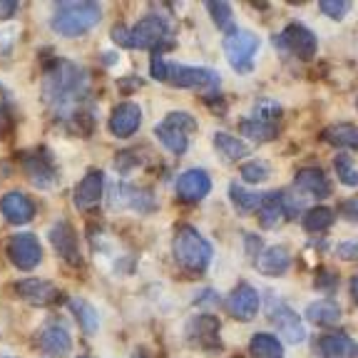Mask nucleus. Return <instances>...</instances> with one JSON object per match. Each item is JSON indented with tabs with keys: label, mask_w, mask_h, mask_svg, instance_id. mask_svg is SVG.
<instances>
[{
	"label": "nucleus",
	"mask_w": 358,
	"mask_h": 358,
	"mask_svg": "<svg viewBox=\"0 0 358 358\" xmlns=\"http://www.w3.org/2000/svg\"><path fill=\"white\" fill-rule=\"evenodd\" d=\"M70 308H73V313L78 316V321L85 329V334H95L97 326H100V316H97L95 308L90 306L85 299H70Z\"/></svg>",
	"instance_id": "2f4dec72"
},
{
	"label": "nucleus",
	"mask_w": 358,
	"mask_h": 358,
	"mask_svg": "<svg viewBox=\"0 0 358 358\" xmlns=\"http://www.w3.org/2000/svg\"><path fill=\"white\" fill-rule=\"evenodd\" d=\"M259 50V38L249 30H231L227 38H224V52H227V60L234 70L239 73H249L254 65V55Z\"/></svg>",
	"instance_id": "423d86ee"
},
{
	"label": "nucleus",
	"mask_w": 358,
	"mask_h": 358,
	"mask_svg": "<svg viewBox=\"0 0 358 358\" xmlns=\"http://www.w3.org/2000/svg\"><path fill=\"white\" fill-rule=\"evenodd\" d=\"M241 134L244 137H249V140L254 142H268V140H274L276 132H279V124H268V122H262V120H244V122L239 124Z\"/></svg>",
	"instance_id": "c756f323"
},
{
	"label": "nucleus",
	"mask_w": 358,
	"mask_h": 358,
	"mask_svg": "<svg viewBox=\"0 0 358 358\" xmlns=\"http://www.w3.org/2000/svg\"><path fill=\"white\" fill-rule=\"evenodd\" d=\"M229 196L239 212H254V209H259V204H262L264 194H257V192H252V189H244V187H239V185H231Z\"/></svg>",
	"instance_id": "473e14b6"
},
{
	"label": "nucleus",
	"mask_w": 358,
	"mask_h": 358,
	"mask_svg": "<svg viewBox=\"0 0 358 358\" xmlns=\"http://www.w3.org/2000/svg\"><path fill=\"white\" fill-rule=\"evenodd\" d=\"M321 137H324V142L338 147V150H358V127L351 122L329 124L321 132Z\"/></svg>",
	"instance_id": "a878e982"
},
{
	"label": "nucleus",
	"mask_w": 358,
	"mask_h": 358,
	"mask_svg": "<svg viewBox=\"0 0 358 358\" xmlns=\"http://www.w3.org/2000/svg\"><path fill=\"white\" fill-rule=\"evenodd\" d=\"M336 281H338V276H336L334 271H329V268H319V271H316V286H319V289L331 291L336 286Z\"/></svg>",
	"instance_id": "ea45409f"
},
{
	"label": "nucleus",
	"mask_w": 358,
	"mask_h": 358,
	"mask_svg": "<svg viewBox=\"0 0 358 358\" xmlns=\"http://www.w3.org/2000/svg\"><path fill=\"white\" fill-rule=\"evenodd\" d=\"M102 192H105V174H102V169H90L80 179V185L75 187V207L83 212L95 209L102 201Z\"/></svg>",
	"instance_id": "dca6fc26"
},
{
	"label": "nucleus",
	"mask_w": 358,
	"mask_h": 358,
	"mask_svg": "<svg viewBox=\"0 0 358 358\" xmlns=\"http://www.w3.org/2000/svg\"><path fill=\"white\" fill-rule=\"evenodd\" d=\"M90 97V78L83 67L70 60H55L43 78V100L50 107L52 115L62 122H75L83 129L85 102Z\"/></svg>",
	"instance_id": "f257e3e1"
},
{
	"label": "nucleus",
	"mask_w": 358,
	"mask_h": 358,
	"mask_svg": "<svg viewBox=\"0 0 358 358\" xmlns=\"http://www.w3.org/2000/svg\"><path fill=\"white\" fill-rule=\"evenodd\" d=\"M172 252L179 266H185L192 274H201L212 264L214 249L194 227H179L174 231Z\"/></svg>",
	"instance_id": "20e7f679"
},
{
	"label": "nucleus",
	"mask_w": 358,
	"mask_h": 358,
	"mask_svg": "<svg viewBox=\"0 0 358 358\" xmlns=\"http://www.w3.org/2000/svg\"><path fill=\"white\" fill-rule=\"evenodd\" d=\"M219 326L217 316L212 313H201V316H194L187 326V336L194 346L204 348V351H219L222 348V338H219Z\"/></svg>",
	"instance_id": "f8f14e48"
},
{
	"label": "nucleus",
	"mask_w": 358,
	"mask_h": 358,
	"mask_svg": "<svg viewBox=\"0 0 358 358\" xmlns=\"http://www.w3.org/2000/svg\"><path fill=\"white\" fill-rule=\"evenodd\" d=\"M289 217L286 214V204H284V194L279 192H268V194L262 196V204H259V224L264 229H276L284 219Z\"/></svg>",
	"instance_id": "5701e85b"
},
{
	"label": "nucleus",
	"mask_w": 358,
	"mask_h": 358,
	"mask_svg": "<svg viewBox=\"0 0 358 358\" xmlns=\"http://www.w3.org/2000/svg\"><path fill=\"white\" fill-rule=\"evenodd\" d=\"M274 43H276V48H281V50L294 52L299 60H311V57L316 55V50H319L316 35H313L308 28H303V25H299V22L286 25L284 33L276 35Z\"/></svg>",
	"instance_id": "0eeeda50"
},
{
	"label": "nucleus",
	"mask_w": 358,
	"mask_h": 358,
	"mask_svg": "<svg viewBox=\"0 0 358 358\" xmlns=\"http://www.w3.org/2000/svg\"><path fill=\"white\" fill-rule=\"evenodd\" d=\"M17 10V3H13V0H0V17L6 20V17H13Z\"/></svg>",
	"instance_id": "37998d69"
},
{
	"label": "nucleus",
	"mask_w": 358,
	"mask_h": 358,
	"mask_svg": "<svg viewBox=\"0 0 358 358\" xmlns=\"http://www.w3.org/2000/svg\"><path fill=\"white\" fill-rule=\"evenodd\" d=\"M142 124V110L140 105H134V102H122L112 110L110 115V132L115 137H132Z\"/></svg>",
	"instance_id": "6ab92c4d"
},
{
	"label": "nucleus",
	"mask_w": 358,
	"mask_h": 358,
	"mask_svg": "<svg viewBox=\"0 0 358 358\" xmlns=\"http://www.w3.org/2000/svg\"><path fill=\"white\" fill-rule=\"evenodd\" d=\"M102 20V8L100 3H90V0H80V3H57L55 13H52L50 28L62 38H78L95 28Z\"/></svg>",
	"instance_id": "7ed1b4c3"
},
{
	"label": "nucleus",
	"mask_w": 358,
	"mask_h": 358,
	"mask_svg": "<svg viewBox=\"0 0 358 358\" xmlns=\"http://www.w3.org/2000/svg\"><path fill=\"white\" fill-rule=\"evenodd\" d=\"M249 353L254 358H284V346L276 336L271 334H257L249 341Z\"/></svg>",
	"instance_id": "c85d7f7f"
},
{
	"label": "nucleus",
	"mask_w": 358,
	"mask_h": 358,
	"mask_svg": "<svg viewBox=\"0 0 358 358\" xmlns=\"http://www.w3.org/2000/svg\"><path fill=\"white\" fill-rule=\"evenodd\" d=\"M319 10L324 13L326 17H331V20H341V17L351 10V3H346V0H321Z\"/></svg>",
	"instance_id": "4c0bfd02"
},
{
	"label": "nucleus",
	"mask_w": 358,
	"mask_h": 358,
	"mask_svg": "<svg viewBox=\"0 0 358 358\" xmlns=\"http://www.w3.org/2000/svg\"><path fill=\"white\" fill-rule=\"evenodd\" d=\"M8 259L20 271H33L43 262V246H40L38 236L28 234V231L10 236V241H8Z\"/></svg>",
	"instance_id": "6e6552de"
},
{
	"label": "nucleus",
	"mask_w": 358,
	"mask_h": 358,
	"mask_svg": "<svg viewBox=\"0 0 358 358\" xmlns=\"http://www.w3.org/2000/svg\"><path fill=\"white\" fill-rule=\"evenodd\" d=\"M167 83L174 87H199V90H217L219 75L207 67H189V65H169Z\"/></svg>",
	"instance_id": "9d476101"
},
{
	"label": "nucleus",
	"mask_w": 358,
	"mask_h": 358,
	"mask_svg": "<svg viewBox=\"0 0 358 358\" xmlns=\"http://www.w3.org/2000/svg\"><path fill=\"white\" fill-rule=\"evenodd\" d=\"M15 294L22 301L33 303V306H50L60 299V291L55 284L43 279H22L15 284Z\"/></svg>",
	"instance_id": "f3484780"
},
{
	"label": "nucleus",
	"mask_w": 358,
	"mask_h": 358,
	"mask_svg": "<svg viewBox=\"0 0 358 358\" xmlns=\"http://www.w3.org/2000/svg\"><path fill=\"white\" fill-rule=\"evenodd\" d=\"M110 204L115 209H132V212H152L155 209V196H152L150 189H140V187L124 185V182H117L112 187V196Z\"/></svg>",
	"instance_id": "9b49d317"
},
{
	"label": "nucleus",
	"mask_w": 358,
	"mask_h": 358,
	"mask_svg": "<svg viewBox=\"0 0 358 358\" xmlns=\"http://www.w3.org/2000/svg\"><path fill=\"white\" fill-rule=\"evenodd\" d=\"M38 343L48 356H67L73 351V338L62 324H48L38 336Z\"/></svg>",
	"instance_id": "412c9836"
},
{
	"label": "nucleus",
	"mask_w": 358,
	"mask_h": 358,
	"mask_svg": "<svg viewBox=\"0 0 358 358\" xmlns=\"http://www.w3.org/2000/svg\"><path fill=\"white\" fill-rule=\"evenodd\" d=\"M334 222H336L334 209H329V207H313V209H308V212L303 214V219H301L303 229L313 231V234H319V231H326Z\"/></svg>",
	"instance_id": "7c9ffc66"
},
{
	"label": "nucleus",
	"mask_w": 358,
	"mask_h": 358,
	"mask_svg": "<svg viewBox=\"0 0 358 358\" xmlns=\"http://www.w3.org/2000/svg\"><path fill=\"white\" fill-rule=\"evenodd\" d=\"M254 264H257V268L264 276H281L289 271L291 254L286 246H268V249H264V252L254 259Z\"/></svg>",
	"instance_id": "4be33fe9"
},
{
	"label": "nucleus",
	"mask_w": 358,
	"mask_h": 358,
	"mask_svg": "<svg viewBox=\"0 0 358 358\" xmlns=\"http://www.w3.org/2000/svg\"><path fill=\"white\" fill-rule=\"evenodd\" d=\"M196 129V120L189 112H169L162 124L155 127V137L167 147L172 155H185L189 147V132Z\"/></svg>",
	"instance_id": "39448f33"
},
{
	"label": "nucleus",
	"mask_w": 358,
	"mask_h": 358,
	"mask_svg": "<svg viewBox=\"0 0 358 358\" xmlns=\"http://www.w3.org/2000/svg\"><path fill=\"white\" fill-rule=\"evenodd\" d=\"M0 212L10 224H28L35 217V201L22 192H8L0 199Z\"/></svg>",
	"instance_id": "aec40b11"
},
{
	"label": "nucleus",
	"mask_w": 358,
	"mask_h": 358,
	"mask_svg": "<svg viewBox=\"0 0 358 358\" xmlns=\"http://www.w3.org/2000/svg\"><path fill=\"white\" fill-rule=\"evenodd\" d=\"M268 319H271V324L276 326V331H279L289 343L306 341V329H303L299 313L294 311V308L286 306L284 301H279V303L274 301V306H271V311H268Z\"/></svg>",
	"instance_id": "4468645a"
},
{
	"label": "nucleus",
	"mask_w": 358,
	"mask_h": 358,
	"mask_svg": "<svg viewBox=\"0 0 358 358\" xmlns=\"http://www.w3.org/2000/svg\"><path fill=\"white\" fill-rule=\"evenodd\" d=\"M207 10L209 15H212L214 25H217L219 30H229L231 28V6L229 3H207Z\"/></svg>",
	"instance_id": "e433bc0d"
},
{
	"label": "nucleus",
	"mask_w": 358,
	"mask_h": 358,
	"mask_svg": "<svg viewBox=\"0 0 358 358\" xmlns=\"http://www.w3.org/2000/svg\"><path fill=\"white\" fill-rule=\"evenodd\" d=\"M334 167H336V174L341 179V185L346 187H358V169L353 167V159L348 155H338L334 159Z\"/></svg>",
	"instance_id": "72a5a7b5"
},
{
	"label": "nucleus",
	"mask_w": 358,
	"mask_h": 358,
	"mask_svg": "<svg viewBox=\"0 0 358 358\" xmlns=\"http://www.w3.org/2000/svg\"><path fill=\"white\" fill-rule=\"evenodd\" d=\"M80 358H90V356H80Z\"/></svg>",
	"instance_id": "de8ad7c7"
},
{
	"label": "nucleus",
	"mask_w": 358,
	"mask_h": 358,
	"mask_svg": "<svg viewBox=\"0 0 358 358\" xmlns=\"http://www.w3.org/2000/svg\"><path fill=\"white\" fill-rule=\"evenodd\" d=\"M50 244L62 262H67L70 266H80L83 264V254H80V241L75 229L67 222H55L50 227Z\"/></svg>",
	"instance_id": "ddd939ff"
},
{
	"label": "nucleus",
	"mask_w": 358,
	"mask_h": 358,
	"mask_svg": "<svg viewBox=\"0 0 358 358\" xmlns=\"http://www.w3.org/2000/svg\"><path fill=\"white\" fill-rule=\"evenodd\" d=\"M351 296H353V301L358 303V276H353L351 279Z\"/></svg>",
	"instance_id": "a18cd8bd"
},
{
	"label": "nucleus",
	"mask_w": 358,
	"mask_h": 358,
	"mask_svg": "<svg viewBox=\"0 0 358 358\" xmlns=\"http://www.w3.org/2000/svg\"><path fill=\"white\" fill-rule=\"evenodd\" d=\"M338 257L358 259V244H356V241H353V244H341V246H338Z\"/></svg>",
	"instance_id": "79ce46f5"
},
{
	"label": "nucleus",
	"mask_w": 358,
	"mask_h": 358,
	"mask_svg": "<svg viewBox=\"0 0 358 358\" xmlns=\"http://www.w3.org/2000/svg\"><path fill=\"white\" fill-rule=\"evenodd\" d=\"M6 105H8V97H6V90L0 87V117L6 115Z\"/></svg>",
	"instance_id": "c03bdc74"
},
{
	"label": "nucleus",
	"mask_w": 358,
	"mask_h": 358,
	"mask_svg": "<svg viewBox=\"0 0 358 358\" xmlns=\"http://www.w3.org/2000/svg\"><path fill=\"white\" fill-rule=\"evenodd\" d=\"M356 107H358V100H356Z\"/></svg>",
	"instance_id": "09e8293b"
},
{
	"label": "nucleus",
	"mask_w": 358,
	"mask_h": 358,
	"mask_svg": "<svg viewBox=\"0 0 358 358\" xmlns=\"http://www.w3.org/2000/svg\"><path fill=\"white\" fill-rule=\"evenodd\" d=\"M22 169H25L28 179L38 189H50L57 182V167L52 162V157L45 150L25 152L22 155Z\"/></svg>",
	"instance_id": "1a4fd4ad"
},
{
	"label": "nucleus",
	"mask_w": 358,
	"mask_h": 358,
	"mask_svg": "<svg viewBox=\"0 0 358 358\" xmlns=\"http://www.w3.org/2000/svg\"><path fill=\"white\" fill-rule=\"evenodd\" d=\"M150 73H152V78H155V80H162V83H167L169 65L164 62L162 55H157V52H155V57H152V65H150Z\"/></svg>",
	"instance_id": "58836bf2"
},
{
	"label": "nucleus",
	"mask_w": 358,
	"mask_h": 358,
	"mask_svg": "<svg viewBox=\"0 0 358 358\" xmlns=\"http://www.w3.org/2000/svg\"><path fill=\"white\" fill-rule=\"evenodd\" d=\"M259 306H262L259 291L249 284H239L227 299V311L239 321H252L259 313Z\"/></svg>",
	"instance_id": "2eb2a0df"
},
{
	"label": "nucleus",
	"mask_w": 358,
	"mask_h": 358,
	"mask_svg": "<svg viewBox=\"0 0 358 358\" xmlns=\"http://www.w3.org/2000/svg\"><path fill=\"white\" fill-rule=\"evenodd\" d=\"M338 209H341L343 217H348V219H353V222H358V196H353V199L343 201V204Z\"/></svg>",
	"instance_id": "a19ab883"
},
{
	"label": "nucleus",
	"mask_w": 358,
	"mask_h": 358,
	"mask_svg": "<svg viewBox=\"0 0 358 358\" xmlns=\"http://www.w3.org/2000/svg\"><path fill=\"white\" fill-rule=\"evenodd\" d=\"M319 351L326 358H358V341L348 334H329L319 341Z\"/></svg>",
	"instance_id": "393cba45"
},
{
	"label": "nucleus",
	"mask_w": 358,
	"mask_h": 358,
	"mask_svg": "<svg viewBox=\"0 0 358 358\" xmlns=\"http://www.w3.org/2000/svg\"><path fill=\"white\" fill-rule=\"evenodd\" d=\"M254 120H262V122L268 124H279L281 120V105L274 100H259L257 107H254Z\"/></svg>",
	"instance_id": "f704fd0d"
},
{
	"label": "nucleus",
	"mask_w": 358,
	"mask_h": 358,
	"mask_svg": "<svg viewBox=\"0 0 358 358\" xmlns=\"http://www.w3.org/2000/svg\"><path fill=\"white\" fill-rule=\"evenodd\" d=\"M169 20L162 15H145L137 25L132 28H120L112 30V40L122 48H129V50H150L155 48L157 55H162V48H172L169 43Z\"/></svg>",
	"instance_id": "f03ea898"
},
{
	"label": "nucleus",
	"mask_w": 358,
	"mask_h": 358,
	"mask_svg": "<svg viewBox=\"0 0 358 358\" xmlns=\"http://www.w3.org/2000/svg\"><path fill=\"white\" fill-rule=\"evenodd\" d=\"M214 150H217L219 157H224L227 162H239V159H244V157L249 155V147H246L239 137H234V134H229V132L214 134Z\"/></svg>",
	"instance_id": "cd10ccee"
},
{
	"label": "nucleus",
	"mask_w": 358,
	"mask_h": 358,
	"mask_svg": "<svg viewBox=\"0 0 358 358\" xmlns=\"http://www.w3.org/2000/svg\"><path fill=\"white\" fill-rule=\"evenodd\" d=\"M268 174H271V169H268V164L262 162V159H254V162L241 164V179L249 182V185H259V182L268 179Z\"/></svg>",
	"instance_id": "c9c22d12"
},
{
	"label": "nucleus",
	"mask_w": 358,
	"mask_h": 358,
	"mask_svg": "<svg viewBox=\"0 0 358 358\" xmlns=\"http://www.w3.org/2000/svg\"><path fill=\"white\" fill-rule=\"evenodd\" d=\"M212 192V179L204 169H187L177 179V196L182 201H201Z\"/></svg>",
	"instance_id": "a211bd4d"
},
{
	"label": "nucleus",
	"mask_w": 358,
	"mask_h": 358,
	"mask_svg": "<svg viewBox=\"0 0 358 358\" xmlns=\"http://www.w3.org/2000/svg\"><path fill=\"white\" fill-rule=\"evenodd\" d=\"M306 319L316 326H334L341 321V306L336 301H331V299H321V301L308 303Z\"/></svg>",
	"instance_id": "bb28decb"
},
{
	"label": "nucleus",
	"mask_w": 358,
	"mask_h": 358,
	"mask_svg": "<svg viewBox=\"0 0 358 358\" xmlns=\"http://www.w3.org/2000/svg\"><path fill=\"white\" fill-rule=\"evenodd\" d=\"M296 187L301 192L311 196H319V199H326L331 196V182L324 174V169L319 167H303L296 172Z\"/></svg>",
	"instance_id": "b1692460"
},
{
	"label": "nucleus",
	"mask_w": 358,
	"mask_h": 358,
	"mask_svg": "<svg viewBox=\"0 0 358 358\" xmlns=\"http://www.w3.org/2000/svg\"><path fill=\"white\" fill-rule=\"evenodd\" d=\"M134 358H145V356H140V353H137V356H134Z\"/></svg>",
	"instance_id": "49530a36"
}]
</instances>
